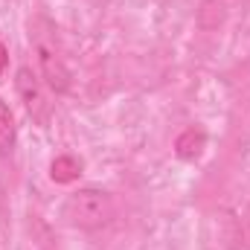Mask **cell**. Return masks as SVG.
I'll list each match as a JSON object with an SVG mask.
<instances>
[{"instance_id":"cell-1","label":"cell","mask_w":250,"mask_h":250,"mask_svg":"<svg viewBox=\"0 0 250 250\" xmlns=\"http://www.w3.org/2000/svg\"><path fill=\"white\" fill-rule=\"evenodd\" d=\"M29 44H32L35 62H38V76L44 79V84L56 93H67L70 82H73V73H70L67 59L62 53L56 23L47 15H35L29 21Z\"/></svg>"},{"instance_id":"cell-2","label":"cell","mask_w":250,"mask_h":250,"mask_svg":"<svg viewBox=\"0 0 250 250\" xmlns=\"http://www.w3.org/2000/svg\"><path fill=\"white\" fill-rule=\"evenodd\" d=\"M117 201L108 189L82 187L67 195L64 201V218L79 230H102L114 221Z\"/></svg>"},{"instance_id":"cell-3","label":"cell","mask_w":250,"mask_h":250,"mask_svg":"<svg viewBox=\"0 0 250 250\" xmlns=\"http://www.w3.org/2000/svg\"><path fill=\"white\" fill-rule=\"evenodd\" d=\"M15 90H18V99L26 111V117L35 125L47 128L53 120V102L44 90V79L38 73H32V67H18L15 73Z\"/></svg>"},{"instance_id":"cell-4","label":"cell","mask_w":250,"mask_h":250,"mask_svg":"<svg viewBox=\"0 0 250 250\" xmlns=\"http://www.w3.org/2000/svg\"><path fill=\"white\" fill-rule=\"evenodd\" d=\"M204 148H207V134L201 128H187L175 140V154L181 160H198L204 154Z\"/></svg>"},{"instance_id":"cell-5","label":"cell","mask_w":250,"mask_h":250,"mask_svg":"<svg viewBox=\"0 0 250 250\" xmlns=\"http://www.w3.org/2000/svg\"><path fill=\"white\" fill-rule=\"evenodd\" d=\"M18 143V125H15V114L12 108L0 99V157H12Z\"/></svg>"},{"instance_id":"cell-6","label":"cell","mask_w":250,"mask_h":250,"mask_svg":"<svg viewBox=\"0 0 250 250\" xmlns=\"http://www.w3.org/2000/svg\"><path fill=\"white\" fill-rule=\"evenodd\" d=\"M79 175H82V160L73 154H59L50 163V178L56 184H73V181H79Z\"/></svg>"},{"instance_id":"cell-7","label":"cell","mask_w":250,"mask_h":250,"mask_svg":"<svg viewBox=\"0 0 250 250\" xmlns=\"http://www.w3.org/2000/svg\"><path fill=\"white\" fill-rule=\"evenodd\" d=\"M236 242L245 250H250V204L242 209V215L236 218Z\"/></svg>"},{"instance_id":"cell-8","label":"cell","mask_w":250,"mask_h":250,"mask_svg":"<svg viewBox=\"0 0 250 250\" xmlns=\"http://www.w3.org/2000/svg\"><path fill=\"white\" fill-rule=\"evenodd\" d=\"M6 67H9V50H6V44L0 41V76H3Z\"/></svg>"}]
</instances>
